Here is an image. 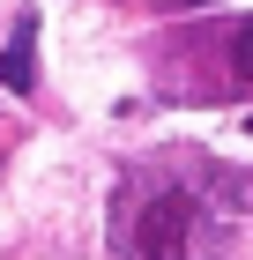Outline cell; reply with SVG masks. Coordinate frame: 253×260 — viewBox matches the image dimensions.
<instances>
[{"mask_svg": "<svg viewBox=\"0 0 253 260\" xmlns=\"http://www.w3.org/2000/svg\"><path fill=\"white\" fill-rule=\"evenodd\" d=\"M156 8H209V0H156Z\"/></svg>", "mask_w": 253, "mask_h": 260, "instance_id": "cell-4", "label": "cell"}, {"mask_svg": "<svg viewBox=\"0 0 253 260\" xmlns=\"http://www.w3.org/2000/svg\"><path fill=\"white\" fill-rule=\"evenodd\" d=\"M231 67H238V82H253V22L231 38Z\"/></svg>", "mask_w": 253, "mask_h": 260, "instance_id": "cell-3", "label": "cell"}, {"mask_svg": "<svg viewBox=\"0 0 253 260\" xmlns=\"http://www.w3.org/2000/svg\"><path fill=\"white\" fill-rule=\"evenodd\" d=\"M134 253L142 260H186L194 253V193L164 186V193L142 201L134 208Z\"/></svg>", "mask_w": 253, "mask_h": 260, "instance_id": "cell-1", "label": "cell"}, {"mask_svg": "<svg viewBox=\"0 0 253 260\" xmlns=\"http://www.w3.org/2000/svg\"><path fill=\"white\" fill-rule=\"evenodd\" d=\"M0 82H8L15 97L38 89V8H22V15H15V38L0 45Z\"/></svg>", "mask_w": 253, "mask_h": 260, "instance_id": "cell-2", "label": "cell"}]
</instances>
